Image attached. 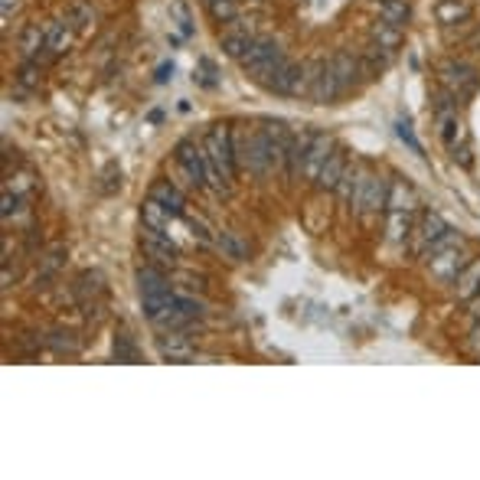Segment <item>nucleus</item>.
Returning <instances> with one entry per match:
<instances>
[{
	"instance_id": "1",
	"label": "nucleus",
	"mask_w": 480,
	"mask_h": 480,
	"mask_svg": "<svg viewBox=\"0 0 480 480\" xmlns=\"http://www.w3.org/2000/svg\"><path fill=\"white\" fill-rule=\"evenodd\" d=\"M206 150V173H210V190L229 193L236 177H239V164H236V150H232V128L229 124H212L203 138Z\"/></svg>"
},
{
	"instance_id": "2",
	"label": "nucleus",
	"mask_w": 480,
	"mask_h": 480,
	"mask_svg": "<svg viewBox=\"0 0 480 480\" xmlns=\"http://www.w3.org/2000/svg\"><path fill=\"white\" fill-rule=\"evenodd\" d=\"M173 157H177V167L183 171V177L190 180L193 190H206L210 187V173H206V150L196 140L183 138L177 148H173Z\"/></svg>"
},
{
	"instance_id": "3",
	"label": "nucleus",
	"mask_w": 480,
	"mask_h": 480,
	"mask_svg": "<svg viewBox=\"0 0 480 480\" xmlns=\"http://www.w3.org/2000/svg\"><path fill=\"white\" fill-rule=\"evenodd\" d=\"M425 261H428L431 278L441 281V284H454L458 275L468 268V261H470L468 239L454 242V245H448L444 252H438V255H431V259H425Z\"/></svg>"
},
{
	"instance_id": "4",
	"label": "nucleus",
	"mask_w": 480,
	"mask_h": 480,
	"mask_svg": "<svg viewBox=\"0 0 480 480\" xmlns=\"http://www.w3.org/2000/svg\"><path fill=\"white\" fill-rule=\"evenodd\" d=\"M438 79H441V85L454 92L458 99H470V95L477 92V85H480L477 69H474L470 62H464V60H444V62H441Z\"/></svg>"
},
{
	"instance_id": "5",
	"label": "nucleus",
	"mask_w": 480,
	"mask_h": 480,
	"mask_svg": "<svg viewBox=\"0 0 480 480\" xmlns=\"http://www.w3.org/2000/svg\"><path fill=\"white\" fill-rule=\"evenodd\" d=\"M448 232H451V226H448V220H444V216H438V212H421L419 222L412 226V239H409L412 255L425 259L431 245H435L441 236H448Z\"/></svg>"
},
{
	"instance_id": "6",
	"label": "nucleus",
	"mask_w": 480,
	"mask_h": 480,
	"mask_svg": "<svg viewBox=\"0 0 480 480\" xmlns=\"http://www.w3.org/2000/svg\"><path fill=\"white\" fill-rule=\"evenodd\" d=\"M310 69V89H308V99L314 105H333V101L343 95V85L337 79V72H333L331 60L327 62H314L308 66Z\"/></svg>"
},
{
	"instance_id": "7",
	"label": "nucleus",
	"mask_w": 480,
	"mask_h": 480,
	"mask_svg": "<svg viewBox=\"0 0 480 480\" xmlns=\"http://www.w3.org/2000/svg\"><path fill=\"white\" fill-rule=\"evenodd\" d=\"M140 252H144V259H150L160 268H177V259H180L171 236L164 229H148V226L140 229Z\"/></svg>"
},
{
	"instance_id": "8",
	"label": "nucleus",
	"mask_w": 480,
	"mask_h": 480,
	"mask_svg": "<svg viewBox=\"0 0 480 480\" xmlns=\"http://www.w3.org/2000/svg\"><path fill=\"white\" fill-rule=\"evenodd\" d=\"M265 89L275 92V95H291V99H298V95H308V89H310V69H308V66H300V62L284 60V66H281V69L271 76V82L265 85Z\"/></svg>"
},
{
	"instance_id": "9",
	"label": "nucleus",
	"mask_w": 480,
	"mask_h": 480,
	"mask_svg": "<svg viewBox=\"0 0 480 480\" xmlns=\"http://www.w3.org/2000/svg\"><path fill=\"white\" fill-rule=\"evenodd\" d=\"M366 183H370V171L363 167L360 160H353V164H347V171H343L340 183H337L333 193H337V200H340L343 206H350V210L356 212V203H360Z\"/></svg>"
},
{
	"instance_id": "10",
	"label": "nucleus",
	"mask_w": 480,
	"mask_h": 480,
	"mask_svg": "<svg viewBox=\"0 0 480 480\" xmlns=\"http://www.w3.org/2000/svg\"><path fill=\"white\" fill-rule=\"evenodd\" d=\"M386 210H389V180L380 177V173H370V183H366V190L356 203V216L372 220V216H380Z\"/></svg>"
},
{
	"instance_id": "11",
	"label": "nucleus",
	"mask_w": 480,
	"mask_h": 480,
	"mask_svg": "<svg viewBox=\"0 0 480 480\" xmlns=\"http://www.w3.org/2000/svg\"><path fill=\"white\" fill-rule=\"evenodd\" d=\"M333 150H337V140H333L331 134H324V131H314V140H310L308 154H304V171H300V177H304L310 187H314L320 167L327 164V157H331Z\"/></svg>"
},
{
	"instance_id": "12",
	"label": "nucleus",
	"mask_w": 480,
	"mask_h": 480,
	"mask_svg": "<svg viewBox=\"0 0 480 480\" xmlns=\"http://www.w3.org/2000/svg\"><path fill=\"white\" fill-rule=\"evenodd\" d=\"M148 196L150 200H157L164 210L171 212L173 220H183V212H187V196H183V190L173 180H154L150 183Z\"/></svg>"
},
{
	"instance_id": "13",
	"label": "nucleus",
	"mask_w": 480,
	"mask_h": 480,
	"mask_svg": "<svg viewBox=\"0 0 480 480\" xmlns=\"http://www.w3.org/2000/svg\"><path fill=\"white\" fill-rule=\"evenodd\" d=\"M278 56H284V52H281V46H278L275 40H271V36H255V43L249 46V52H245V56L239 60V66L252 76L255 69L268 66V62L278 60Z\"/></svg>"
},
{
	"instance_id": "14",
	"label": "nucleus",
	"mask_w": 480,
	"mask_h": 480,
	"mask_svg": "<svg viewBox=\"0 0 480 480\" xmlns=\"http://www.w3.org/2000/svg\"><path fill=\"white\" fill-rule=\"evenodd\" d=\"M331 66H333V72H337V79H340L343 92L356 89V85L366 79V76H363V66H360V52H356V56H353V52H347V50L333 52Z\"/></svg>"
},
{
	"instance_id": "15",
	"label": "nucleus",
	"mask_w": 480,
	"mask_h": 480,
	"mask_svg": "<svg viewBox=\"0 0 480 480\" xmlns=\"http://www.w3.org/2000/svg\"><path fill=\"white\" fill-rule=\"evenodd\" d=\"M310 140H314V131H300V134H291L288 150H284V177L291 183L298 180L300 171H304V154H308Z\"/></svg>"
},
{
	"instance_id": "16",
	"label": "nucleus",
	"mask_w": 480,
	"mask_h": 480,
	"mask_svg": "<svg viewBox=\"0 0 480 480\" xmlns=\"http://www.w3.org/2000/svg\"><path fill=\"white\" fill-rule=\"evenodd\" d=\"M255 43V33L249 30V27H242V20H232L229 23V30L222 33L220 36V46H222V52L229 56V60H236L239 62L245 52H249V46Z\"/></svg>"
},
{
	"instance_id": "17",
	"label": "nucleus",
	"mask_w": 480,
	"mask_h": 480,
	"mask_svg": "<svg viewBox=\"0 0 480 480\" xmlns=\"http://www.w3.org/2000/svg\"><path fill=\"white\" fill-rule=\"evenodd\" d=\"M347 164H350V160H347V150H343V148L333 150L331 157H327V164L320 167L317 180H314V190H317V193H333V190H337V183H340L343 171H347Z\"/></svg>"
},
{
	"instance_id": "18",
	"label": "nucleus",
	"mask_w": 480,
	"mask_h": 480,
	"mask_svg": "<svg viewBox=\"0 0 480 480\" xmlns=\"http://www.w3.org/2000/svg\"><path fill=\"white\" fill-rule=\"evenodd\" d=\"M157 353H160V360H171V363H190L193 356H196L193 343L187 340L180 331L157 337Z\"/></svg>"
},
{
	"instance_id": "19",
	"label": "nucleus",
	"mask_w": 480,
	"mask_h": 480,
	"mask_svg": "<svg viewBox=\"0 0 480 480\" xmlns=\"http://www.w3.org/2000/svg\"><path fill=\"white\" fill-rule=\"evenodd\" d=\"M470 13H474L470 0H438V4H435V17H438V23L444 30L464 27V23L470 20Z\"/></svg>"
},
{
	"instance_id": "20",
	"label": "nucleus",
	"mask_w": 480,
	"mask_h": 480,
	"mask_svg": "<svg viewBox=\"0 0 480 480\" xmlns=\"http://www.w3.org/2000/svg\"><path fill=\"white\" fill-rule=\"evenodd\" d=\"M134 281H138V291H140V298L144 294H164V291H171L173 288V281L167 278V268H160V265H140L138 275H134Z\"/></svg>"
},
{
	"instance_id": "21",
	"label": "nucleus",
	"mask_w": 480,
	"mask_h": 480,
	"mask_svg": "<svg viewBox=\"0 0 480 480\" xmlns=\"http://www.w3.org/2000/svg\"><path fill=\"white\" fill-rule=\"evenodd\" d=\"M412 210H386V242L392 245H409L412 239Z\"/></svg>"
},
{
	"instance_id": "22",
	"label": "nucleus",
	"mask_w": 480,
	"mask_h": 480,
	"mask_svg": "<svg viewBox=\"0 0 480 480\" xmlns=\"http://www.w3.org/2000/svg\"><path fill=\"white\" fill-rule=\"evenodd\" d=\"M72 46V27L69 23L50 20L46 23V60H60Z\"/></svg>"
},
{
	"instance_id": "23",
	"label": "nucleus",
	"mask_w": 480,
	"mask_h": 480,
	"mask_svg": "<svg viewBox=\"0 0 480 480\" xmlns=\"http://www.w3.org/2000/svg\"><path fill=\"white\" fill-rule=\"evenodd\" d=\"M372 11H376V17L386 23H392V27H409L412 20V7L409 0H372Z\"/></svg>"
},
{
	"instance_id": "24",
	"label": "nucleus",
	"mask_w": 480,
	"mask_h": 480,
	"mask_svg": "<svg viewBox=\"0 0 480 480\" xmlns=\"http://www.w3.org/2000/svg\"><path fill=\"white\" fill-rule=\"evenodd\" d=\"M23 60H40V50H46V23H27L17 43Z\"/></svg>"
},
{
	"instance_id": "25",
	"label": "nucleus",
	"mask_w": 480,
	"mask_h": 480,
	"mask_svg": "<svg viewBox=\"0 0 480 480\" xmlns=\"http://www.w3.org/2000/svg\"><path fill=\"white\" fill-rule=\"evenodd\" d=\"M389 62H392V52H386L380 46V43H366L363 46V52H360V66H363V76L366 79H376L380 72H386L389 69Z\"/></svg>"
},
{
	"instance_id": "26",
	"label": "nucleus",
	"mask_w": 480,
	"mask_h": 480,
	"mask_svg": "<svg viewBox=\"0 0 480 480\" xmlns=\"http://www.w3.org/2000/svg\"><path fill=\"white\" fill-rule=\"evenodd\" d=\"M370 40L380 43L382 50L396 56V52L402 50V43H405V30H402V27H392V23H386V20H376L370 27Z\"/></svg>"
},
{
	"instance_id": "27",
	"label": "nucleus",
	"mask_w": 480,
	"mask_h": 480,
	"mask_svg": "<svg viewBox=\"0 0 480 480\" xmlns=\"http://www.w3.org/2000/svg\"><path fill=\"white\" fill-rule=\"evenodd\" d=\"M454 294H458V300H470L474 294H480V259H470L468 268L458 275Z\"/></svg>"
},
{
	"instance_id": "28",
	"label": "nucleus",
	"mask_w": 480,
	"mask_h": 480,
	"mask_svg": "<svg viewBox=\"0 0 480 480\" xmlns=\"http://www.w3.org/2000/svg\"><path fill=\"white\" fill-rule=\"evenodd\" d=\"M216 249H220L229 261H245V259H249V245L239 239V232H232V229L216 232Z\"/></svg>"
},
{
	"instance_id": "29",
	"label": "nucleus",
	"mask_w": 480,
	"mask_h": 480,
	"mask_svg": "<svg viewBox=\"0 0 480 480\" xmlns=\"http://www.w3.org/2000/svg\"><path fill=\"white\" fill-rule=\"evenodd\" d=\"M173 308H177V314H183V317L200 320V317H206L210 304L203 298H196L193 291H173Z\"/></svg>"
},
{
	"instance_id": "30",
	"label": "nucleus",
	"mask_w": 480,
	"mask_h": 480,
	"mask_svg": "<svg viewBox=\"0 0 480 480\" xmlns=\"http://www.w3.org/2000/svg\"><path fill=\"white\" fill-rule=\"evenodd\" d=\"M95 20H99V11L92 7L89 0H72L69 13H66V23L72 30H89V27H95Z\"/></svg>"
},
{
	"instance_id": "31",
	"label": "nucleus",
	"mask_w": 480,
	"mask_h": 480,
	"mask_svg": "<svg viewBox=\"0 0 480 480\" xmlns=\"http://www.w3.org/2000/svg\"><path fill=\"white\" fill-rule=\"evenodd\" d=\"M389 210H412L419 212V196L405 180H392L389 183Z\"/></svg>"
},
{
	"instance_id": "32",
	"label": "nucleus",
	"mask_w": 480,
	"mask_h": 480,
	"mask_svg": "<svg viewBox=\"0 0 480 480\" xmlns=\"http://www.w3.org/2000/svg\"><path fill=\"white\" fill-rule=\"evenodd\" d=\"M203 7H206V13H210L212 23H232L239 20V4L236 0H200Z\"/></svg>"
},
{
	"instance_id": "33",
	"label": "nucleus",
	"mask_w": 480,
	"mask_h": 480,
	"mask_svg": "<svg viewBox=\"0 0 480 480\" xmlns=\"http://www.w3.org/2000/svg\"><path fill=\"white\" fill-rule=\"evenodd\" d=\"M105 291V278H101L99 271H82L79 281H76V298L85 304V300H95Z\"/></svg>"
},
{
	"instance_id": "34",
	"label": "nucleus",
	"mask_w": 480,
	"mask_h": 480,
	"mask_svg": "<svg viewBox=\"0 0 480 480\" xmlns=\"http://www.w3.org/2000/svg\"><path fill=\"white\" fill-rule=\"evenodd\" d=\"M173 216L164 206H160L157 200H144V206H140V222L148 226V229H167V222H171Z\"/></svg>"
},
{
	"instance_id": "35",
	"label": "nucleus",
	"mask_w": 480,
	"mask_h": 480,
	"mask_svg": "<svg viewBox=\"0 0 480 480\" xmlns=\"http://www.w3.org/2000/svg\"><path fill=\"white\" fill-rule=\"evenodd\" d=\"M62 255H66V249H62V245H56V249H50L40 259V271H36V284H40V288L62 268Z\"/></svg>"
},
{
	"instance_id": "36",
	"label": "nucleus",
	"mask_w": 480,
	"mask_h": 480,
	"mask_svg": "<svg viewBox=\"0 0 480 480\" xmlns=\"http://www.w3.org/2000/svg\"><path fill=\"white\" fill-rule=\"evenodd\" d=\"M46 347L56 353H79V340H76L72 331H52L50 337H46Z\"/></svg>"
},
{
	"instance_id": "37",
	"label": "nucleus",
	"mask_w": 480,
	"mask_h": 480,
	"mask_svg": "<svg viewBox=\"0 0 480 480\" xmlns=\"http://www.w3.org/2000/svg\"><path fill=\"white\" fill-rule=\"evenodd\" d=\"M115 360L118 363H140V350L134 347L128 333H118L115 337Z\"/></svg>"
},
{
	"instance_id": "38",
	"label": "nucleus",
	"mask_w": 480,
	"mask_h": 480,
	"mask_svg": "<svg viewBox=\"0 0 480 480\" xmlns=\"http://www.w3.org/2000/svg\"><path fill=\"white\" fill-rule=\"evenodd\" d=\"M196 66H200L203 72H193V82H200L203 89H216V85H220V79H216V76H220L216 62H212L210 56H200V62H196Z\"/></svg>"
},
{
	"instance_id": "39",
	"label": "nucleus",
	"mask_w": 480,
	"mask_h": 480,
	"mask_svg": "<svg viewBox=\"0 0 480 480\" xmlns=\"http://www.w3.org/2000/svg\"><path fill=\"white\" fill-rule=\"evenodd\" d=\"M171 13H173V17H177V27H180V33H183V36H187V40H190V36H193V17H190V7H187L183 0H173V4H171Z\"/></svg>"
},
{
	"instance_id": "40",
	"label": "nucleus",
	"mask_w": 480,
	"mask_h": 480,
	"mask_svg": "<svg viewBox=\"0 0 480 480\" xmlns=\"http://www.w3.org/2000/svg\"><path fill=\"white\" fill-rule=\"evenodd\" d=\"M17 76H20V82L27 89H36V85H40V60H23Z\"/></svg>"
},
{
	"instance_id": "41",
	"label": "nucleus",
	"mask_w": 480,
	"mask_h": 480,
	"mask_svg": "<svg viewBox=\"0 0 480 480\" xmlns=\"http://www.w3.org/2000/svg\"><path fill=\"white\" fill-rule=\"evenodd\" d=\"M468 353H474L480 360V320H470V333H468Z\"/></svg>"
},
{
	"instance_id": "42",
	"label": "nucleus",
	"mask_w": 480,
	"mask_h": 480,
	"mask_svg": "<svg viewBox=\"0 0 480 480\" xmlns=\"http://www.w3.org/2000/svg\"><path fill=\"white\" fill-rule=\"evenodd\" d=\"M399 138L405 140V144H409V148L415 150V154H425V148H421L419 138H415V131H412L409 124H405V121H402V124H399Z\"/></svg>"
},
{
	"instance_id": "43",
	"label": "nucleus",
	"mask_w": 480,
	"mask_h": 480,
	"mask_svg": "<svg viewBox=\"0 0 480 480\" xmlns=\"http://www.w3.org/2000/svg\"><path fill=\"white\" fill-rule=\"evenodd\" d=\"M17 206H20V196H13L11 190H4V210H0V216L11 222V216L17 212Z\"/></svg>"
},
{
	"instance_id": "44",
	"label": "nucleus",
	"mask_w": 480,
	"mask_h": 480,
	"mask_svg": "<svg viewBox=\"0 0 480 480\" xmlns=\"http://www.w3.org/2000/svg\"><path fill=\"white\" fill-rule=\"evenodd\" d=\"M101 180H105V183H101V190H105V193L118 190V187H121V171H118V167H108V171H105V177H101Z\"/></svg>"
},
{
	"instance_id": "45",
	"label": "nucleus",
	"mask_w": 480,
	"mask_h": 480,
	"mask_svg": "<svg viewBox=\"0 0 480 480\" xmlns=\"http://www.w3.org/2000/svg\"><path fill=\"white\" fill-rule=\"evenodd\" d=\"M171 79H173V62H160L157 72H154V82L164 85V82H171Z\"/></svg>"
},
{
	"instance_id": "46",
	"label": "nucleus",
	"mask_w": 480,
	"mask_h": 480,
	"mask_svg": "<svg viewBox=\"0 0 480 480\" xmlns=\"http://www.w3.org/2000/svg\"><path fill=\"white\" fill-rule=\"evenodd\" d=\"M183 291H203V278H193V275H180Z\"/></svg>"
},
{
	"instance_id": "47",
	"label": "nucleus",
	"mask_w": 480,
	"mask_h": 480,
	"mask_svg": "<svg viewBox=\"0 0 480 480\" xmlns=\"http://www.w3.org/2000/svg\"><path fill=\"white\" fill-rule=\"evenodd\" d=\"M468 314L470 320H480V294H474V298L468 300Z\"/></svg>"
},
{
	"instance_id": "48",
	"label": "nucleus",
	"mask_w": 480,
	"mask_h": 480,
	"mask_svg": "<svg viewBox=\"0 0 480 480\" xmlns=\"http://www.w3.org/2000/svg\"><path fill=\"white\" fill-rule=\"evenodd\" d=\"M148 121H150V124H160V121H164V108H150Z\"/></svg>"
}]
</instances>
